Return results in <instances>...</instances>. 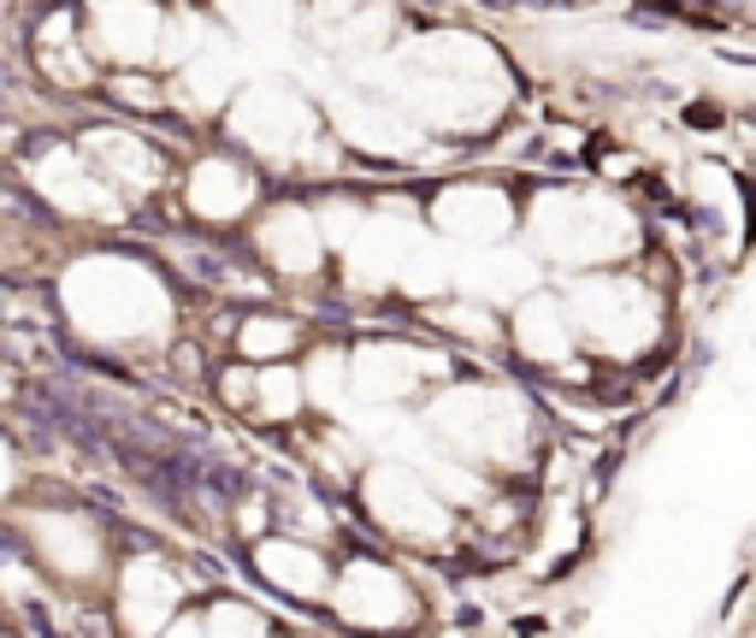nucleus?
I'll return each instance as SVG.
<instances>
[{
  "instance_id": "1",
  "label": "nucleus",
  "mask_w": 756,
  "mask_h": 638,
  "mask_svg": "<svg viewBox=\"0 0 756 638\" xmlns=\"http://www.w3.org/2000/svg\"><path fill=\"white\" fill-rule=\"evenodd\" d=\"M0 207H7V213H19L24 226H54V213H48L36 196H24L19 184H0Z\"/></svg>"
}]
</instances>
